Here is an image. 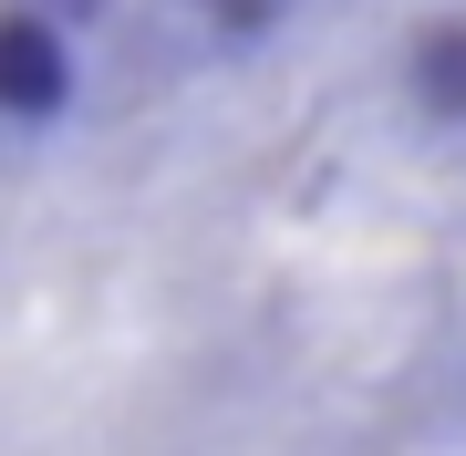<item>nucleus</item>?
Here are the masks:
<instances>
[{"label":"nucleus","mask_w":466,"mask_h":456,"mask_svg":"<svg viewBox=\"0 0 466 456\" xmlns=\"http://www.w3.org/2000/svg\"><path fill=\"white\" fill-rule=\"evenodd\" d=\"M63 104H73V42H63V21L32 11V0H11V11H0V115L42 125V115H63Z\"/></svg>","instance_id":"f257e3e1"},{"label":"nucleus","mask_w":466,"mask_h":456,"mask_svg":"<svg viewBox=\"0 0 466 456\" xmlns=\"http://www.w3.org/2000/svg\"><path fill=\"white\" fill-rule=\"evenodd\" d=\"M404 84H415V104L435 125H466V11H435L415 52H404Z\"/></svg>","instance_id":"f03ea898"},{"label":"nucleus","mask_w":466,"mask_h":456,"mask_svg":"<svg viewBox=\"0 0 466 456\" xmlns=\"http://www.w3.org/2000/svg\"><path fill=\"white\" fill-rule=\"evenodd\" d=\"M198 11H208L228 42H249V32H269V21H280V0H198Z\"/></svg>","instance_id":"7ed1b4c3"}]
</instances>
